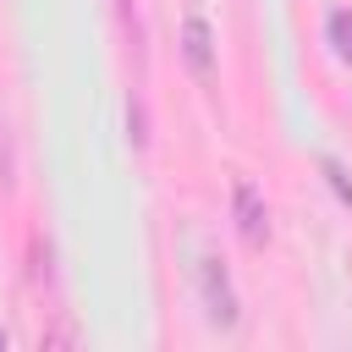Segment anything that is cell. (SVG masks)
Here are the masks:
<instances>
[{
    "label": "cell",
    "instance_id": "obj_4",
    "mask_svg": "<svg viewBox=\"0 0 352 352\" xmlns=\"http://www.w3.org/2000/svg\"><path fill=\"white\" fill-rule=\"evenodd\" d=\"M330 38H336V55L352 60V11H330Z\"/></svg>",
    "mask_w": 352,
    "mask_h": 352
},
{
    "label": "cell",
    "instance_id": "obj_1",
    "mask_svg": "<svg viewBox=\"0 0 352 352\" xmlns=\"http://www.w3.org/2000/svg\"><path fill=\"white\" fill-rule=\"evenodd\" d=\"M236 214H242V236L258 248V242L270 236V214L258 209V192H253V182H236Z\"/></svg>",
    "mask_w": 352,
    "mask_h": 352
},
{
    "label": "cell",
    "instance_id": "obj_2",
    "mask_svg": "<svg viewBox=\"0 0 352 352\" xmlns=\"http://www.w3.org/2000/svg\"><path fill=\"white\" fill-rule=\"evenodd\" d=\"M182 50H187V60H192V72L198 77H209V22L204 16H187V28H182Z\"/></svg>",
    "mask_w": 352,
    "mask_h": 352
},
{
    "label": "cell",
    "instance_id": "obj_3",
    "mask_svg": "<svg viewBox=\"0 0 352 352\" xmlns=\"http://www.w3.org/2000/svg\"><path fill=\"white\" fill-rule=\"evenodd\" d=\"M204 292H209V314L220 319V324H236V302H231V292H226V275H220V264L214 258H204Z\"/></svg>",
    "mask_w": 352,
    "mask_h": 352
},
{
    "label": "cell",
    "instance_id": "obj_5",
    "mask_svg": "<svg viewBox=\"0 0 352 352\" xmlns=\"http://www.w3.org/2000/svg\"><path fill=\"white\" fill-rule=\"evenodd\" d=\"M324 176H330V182H336V192H341V198L352 204V182L341 176V165H336V160H324Z\"/></svg>",
    "mask_w": 352,
    "mask_h": 352
},
{
    "label": "cell",
    "instance_id": "obj_6",
    "mask_svg": "<svg viewBox=\"0 0 352 352\" xmlns=\"http://www.w3.org/2000/svg\"><path fill=\"white\" fill-rule=\"evenodd\" d=\"M0 346H6V330H0Z\"/></svg>",
    "mask_w": 352,
    "mask_h": 352
}]
</instances>
